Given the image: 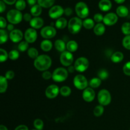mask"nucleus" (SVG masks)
Segmentation results:
<instances>
[{"instance_id":"f257e3e1","label":"nucleus","mask_w":130,"mask_h":130,"mask_svg":"<svg viewBox=\"0 0 130 130\" xmlns=\"http://www.w3.org/2000/svg\"><path fill=\"white\" fill-rule=\"evenodd\" d=\"M52 64V58L47 55H41L34 61V66L39 71H48Z\"/></svg>"},{"instance_id":"f03ea898","label":"nucleus","mask_w":130,"mask_h":130,"mask_svg":"<svg viewBox=\"0 0 130 130\" xmlns=\"http://www.w3.org/2000/svg\"><path fill=\"white\" fill-rule=\"evenodd\" d=\"M68 30L70 33L76 34L80 32L82 29L83 21L79 17H73L70 19L68 22Z\"/></svg>"},{"instance_id":"7ed1b4c3","label":"nucleus","mask_w":130,"mask_h":130,"mask_svg":"<svg viewBox=\"0 0 130 130\" xmlns=\"http://www.w3.org/2000/svg\"><path fill=\"white\" fill-rule=\"evenodd\" d=\"M69 72L63 67H58L52 73V79L55 82L61 83L66 81L68 77Z\"/></svg>"},{"instance_id":"20e7f679","label":"nucleus","mask_w":130,"mask_h":130,"mask_svg":"<svg viewBox=\"0 0 130 130\" xmlns=\"http://www.w3.org/2000/svg\"><path fill=\"white\" fill-rule=\"evenodd\" d=\"M6 19L10 24H19L23 19V15L20 11L15 9L10 10L6 14Z\"/></svg>"},{"instance_id":"39448f33","label":"nucleus","mask_w":130,"mask_h":130,"mask_svg":"<svg viewBox=\"0 0 130 130\" xmlns=\"http://www.w3.org/2000/svg\"><path fill=\"white\" fill-rule=\"evenodd\" d=\"M98 101L100 105L107 106L111 102V95L107 90L102 89L99 92L97 95Z\"/></svg>"},{"instance_id":"423d86ee","label":"nucleus","mask_w":130,"mask_h":130,"mask_svg":"<svg viewBox=\"0 0 130 130\" xmlns=\"http://www.w3.org/2000/svg\"><path fill=\"white\" fill-rule=\"evenodd\" d=\"M75 11L77 17L80 19H86L89 15V8L88 5L85 3L80 1L76 5Z\"/></svg>"},{"instance_id":"0eeeda50","label":"nucleus","mask_w":130,"mask_h":130,"mask_svg":"<svg viewBox=\"0 0 130 130\" xmlns=\"http://www.w3.org/2000/svg\"><path fill=\"white\" fill-rule=\"evenodd\" d=\"M73 83L75 87L79 90H84L88 88V82L85 76L81 74H78L74 78Z\"/></svg>"},{"instance_id":"6e6552de","label":"nucleus","mask_w":130,"mask_h":130,"mask_svg":"<svg viewBox=\"0 0 130 130\" xmlns=\"http://www.w3.org/2000/svg\"><path fill=\"white\" fill-rule=\"evenodd\" d=\"M89 61L86 57H79L77 58L74 62V66L76 71L79 72H83L88 69L89 67Z\"/></svg>"},{"instance_id":"1a4fd4ad","label":"nucleus","mask_w":130,"mask_h":130,"mask_svg":"<svg viewBox=\"0 0 130 130\" xmlns=\"http://www.w3.org/2000/svg\"><path fill=\"white\" fill-rule=\"evenodd\" d=\"M74 56L71 52L65 51L62 52L60 57V62L65 67H69L73 63Z\"/></svg>"},{"instance_id":"9d476101","label":"nucleus","mask_w":130,"mask_h":130,"mask_svg":"<svg viewBox=\"0 0 130 130\" xmlns=\"http://www.w3.org/2000/svg\"><path fill=\"white\" fill-rule=\"evenodd\" d=\"M41 36L45 39H50L54 38L57 34V30L54 27L48 25L43 27L41 30Z\"/></svg>"},{"instance_id":"9b49d317","label":"nucleus","mask_w":130,"mask_h":130,"mask_svg":"<svg viewBox=\"0 0 130 130\" xmlns=\"http://www.w3.org/2000/svg\"><path fill=\"white\" fill-rule=\"evenodd\" d=\"M64 14V9L60 5L53 6L48 11V15L51 19H58Z\"/></svg>"},{"instance_id":"f8f14e48","label":"nucleus","mask_w":130,"mask_h":130,"mask_svg":"<svg viewBox=\"0 0 130 130\" xmlns=\"http://www.w3.org/2000/svg\"><path fill=\"white\" fill-rule=\"evenodd\" d=\"M60 93V88L56 85H51L46 88L45 90V95L50 99L57 97Z\"/></svg>"},{"instance_id":"ddd939ff","label":"nucleus","mask_w":130,"mask_h":130,"mask_svg":"<svg viewBox=\"0 0 130 130\" xmlns=\"http://www.w3.org/2000/svg\"><path fill=\"white\" fill-rule=\"evenodd\" d=\"M25 40L29 43H33L38 38V33L36 29L30 27L27 29L24 33Z\"/></svg>"},{"instance_id":"4468645a","label":"nucleus","mask_w":130,"mask_h":130,"mask_svg":"<svg viewBox=\"0 0 130 130\" xmlns=\"http://www.w3.org/2000/svg\"><path fill=\"white\" fill-rule=\"evenodd\" d=\"M118 16L116 13H109L106 14L104 17L103 22L105 25L107 26H112L114 25L118 22Z\"/></svg>"},{"instance_id":"2eb2a0df","label":"nucleus","mask_w":130,"mask_h":130,"mask_svg":"<svg viewBox=\"0 0 130 130\" xmlns=\"http://www.w3.org/2000/svg\"><path fill=\"white\" fill-rule=\"evenodd\" d=\"M83 99L86 102H91L95 98V92L91 87L86 88L83 91Z\"/></svg>"},{"instance_id":"dca6fc26","label":"nucleus","mask_w":130,"mask_h":130,"mask_svg":"<svg viewBox=\"0 0 130 130\" xmlns=\"http://www.w3.org/2000/svg\"><path fill=\"white\" fill-rule=\"evenodd\" d=\"M24 34H23L22 32L19 29H14L11 32H10V34H9V37L10 39L13 43H20L21 41L22 40V38L24 37Z\"/></svg>"},{"instance_id":"f3484780","label":"nucleus","mask_w":130,"mask_h":130,"mask_svg":"<svg viewBox=\"0 0 130 130\" xmlns=\"http://www.w3.org/2000/svg\"><path fill=\"white\" fill-rule=\"evenodd\" d=\"M29 23L32 28L34 29H39L44 25V20L42 18L38 17L32 18L31 21Z\"/></svg>"},{"instance_id":"a211bd4d","label":"nucleus","mask_w":130,"mask_h":130,"mask_svg":"<svg viewBox=\"0 0 130 130\" xmlns=\"http://www.w3.org/2000/svg\"><path fill=\"white\" fill-rule=\"evenodd\" d=\"M99 7L102 11H108L112 8V3L110 0H100Z\"/></svg>"},{"instance_id":"6ab92c4d","label":"nucleus","mask_w":130,"mask_h":130,"mask_svg":"<svg viewBox=\"0 0 130 130\" xmlns=\"http://www.w3.org/2000/svg\"><path fill=\"white\" fill-rule=\"evenodd\" d=\"M93 32L95 35L98 36H102L105 32V24L102 23H99L93 28Z\"/></svg>"},{"instance_id":"aec40b11","label":"nucleus","mask_w":130,"mask_h":130,"mask_svg":"<svg viewBox=\"0 0 130 130\" xmlns=\"http://www.w3.org/2000/svg\"><path fill=\"white\" fill-rule=\"evenodd\" d=\"M41 49L43 51V52H50L51 50L53 48V44L52 42L49 39H44V40L42 41L40 44Z\"/></svg>"},{"instance_id":"412c9836","label":"nucleus","mask_w":130,"mask_h":130,"mask_svg":"<svg viewBox=\"0 0 130 130\" xmlns=\"http://www.w3.org/2000/svg\"><path fill=\"white\" fill-rule=\"evenodd\" d=\"M129 13V10L128 8L123 5L118 6L116 9V14L118 17H126L128 15Z\"/></svg>"},{"instance_id":"4be33fe9","label":"nucleus","mask_w":130,"mask_h":130,"mask_svg":"<svg viewBox=\"0 0 130 130\" xmlns=\"http://www.w3.org/2000/svg\"><path fill=\"white\" fill-rule=\"evenodd\" d=\"M124 59V55L121 52H116L110 56V60L114 63H119Z\"/></svg>"},{"instance_id":"5701e85b","label":"nucleus","mask_w":130,"mask_h":130,"mask_svg":"<svg viewBox=\"0 0 130 130\" xmlns=\"http://www.w3.org/2000/svg\"><path fill=\"white\" fill-rule=\"evenodd\" d=\"M55 48H56L57 50H58L60 52H63L66 51V43L62 39H57L55 41L54 43Z\"/></svg>"},{"instance_id":"b1692460","label":"nucleus","mask_w":130,"mask_h":130,"mask_svg":"<svg viewBox=\"0 0 130 130\" xmlns=\"http://www.w3.org/2000/svg\"><path fill=\"white\" fill-rule=\"evenodd\" d=\"M66 48H67V51L73 53L77 51V48H78V44L76 41L74 40H71L67 42L66 44Z\"/></svg>"},{"instance_id":"393cba45","label":"nucleus","mask_w":130,"mask_h":130,"mask_svg":"<svg viewBox=\"0 0 130 130\" xmlns=\"http://www.w3.org/2000/svg\"><path fill=\"white\" fill-rule=\"evenodd\" d=\"M42 13V7L38 5H35L32 6L30 8V14L34 17H38Z\"/></svg>"},{"instance_id":"a878e982","label":"nucleus","mask_w":130,"mask_h":130,"mask_svg":"<svg viewBox=\"0 0 130 130\" xmlns=\"http://www.w3.org/2000/svg\"><path fill=\"white\" fill-rule=\"evenodd\" d=\"M7 79L3 76H0V93H3L6 92L8 88Z\"/></svg>"},{"instance_id":"bb28decb","label":"nucleus","mask_w":130,"mask_h":130,"mask_svg":"<svg viewBox=\"0 0 130 130\" xmlns=\"http://www.w3.org/2000/svg\"><path fill=\"white\" fill-rule=\"evenodd\" d=\"M68 25L67 20L63 17H60L57 19L55 22V27L58 29H63Z\"/></svg>"},{"instance_id":"cd10ccee","label":"nucleus","mask_w":130,"mask_h":130,"mask_svg":"<svg viewBox=\"0 0 130 130\" xmlns=\"http://www.w3.org/2000/svg\"><path fill=\"white\" fill-rule=\"evenodd\" d=\"M55 0H38V5H40L42 8H52L54 5Z\"/></svg>"},{"instance_id":"c85d7f7f","label":"nucleus","mask_w":130,"mask_h":130,"mask_svg":"<svg viewBox=\"0 0 130 130\" xmlns=\"http://www.w3.org/2000/svg\"><path fill=\"white\" fill-rule=\"evenodd\" d=\"M83 25L85 29L90 30L95 26V21L91 19H86L84 20V21H83Z\"/></svg>"},{"instance_id":"c756f323","label":"nucleus","mask_w":130,"mask_h":130,"mask_svg":"<svg viewBox=\"0 0 130 130\" xmlns=\"http://www.w3.org/2000/svg\"><path fill=\"white\" fill-rule=\"evenodd\" d=\"M102 84V80L99 77H93V78L91 79L89 82V85L90 87L93 88H97L99 86L101 85Z\"/></svg>"},{"instance_id":"7c9ffc66","label":"nucleus","mask_w":130,"mask_h":130,"mask_svg":"<svg viewBox=\"0 0 130 130\" xmlns=\"http://www.w3.org/2000/svg\"><path fill=\"white\" fill-rule=\"evenodd\" d=\"M98 77L100 78V79L102 81V80H105L109 77V73L107 71V70L105 69H100L97 72Z\"/></svg>"},{"instance_id":"2f4dec72","label":"nucleus","mask_w":130,"mask_h":130,"mask_svg":"<svg viewBox=\"0 0 130 130\" xmlns=\"http://www.w3.org/2000/svg\"><path fill=\"white\" fill-rule=\"evenodd\" d=\"M27 55L30 58L35 60L39 57V52L36 48L32 47V48H29L27 50Z\"/></svg>"},{"instance_id":"473e14b6","label":"nucleus","mask_w":130,"mask_h":130,"mask_svg":"<svg viewBox=\"0 0 130 130\" xmlns=\"http://www.w3.org/2000/svg\"><path fill=\"white\" fill-rule=\"evenodd\" d=\"M8 39V34L5 29H0V44H3L6 43Z\"/></svg>"},{"instance_id":"72a5a7b5","label":"nucleus","mask_w":130,"mask_h":130,"mask_svg":"<svg viewBox=\"0 0 130 130\" xmlns=\"http://www.w3.org/2000/svg\"><path fill=\"white\" fill-rule=\"evenodd\" d=\"M71 92L72 91H71V88L67 86H63L61 87V88L60 89V93L63 97H67V96H70Z\"/></svg>"},{"instance_id":"f704fd0d","label":"nucleus","mask_w":130,"mask_h":130,"mask_svg":"<svg viewBox=\"0 0 130 130\" xmlns=\"http://www.w3.org/2000/svg\"><path fill=\"white\" fill-rule=\"evenodd\" d=\"M104 112V108L103 105H96L93 110V114L96 117H100Z\"/></svg>"},{"instance_id":"c9c22d12","label":"nucleus","mask_w":130,"mask_h":130,"mask_svg":"<svg viewBox=\"0 0 130 130\" xmlns=\"http://www.w3.org/2000/svg\"><path fill=\"white\" fill-rule=\"evenodd\" d=\"M18 50L21 52H24L29 50V43L26 41H22L19 43L18 45Z\"/></svg>"},{"instance_id":"e433bc0d","label":"nucleus","mask_w":130,"mask_h":130,"mask_svg":"<svg viewBox=\"0 0 130 130\" xmlns=\"http://www.w3.org/2000/svg\"><path fill=\"white\" fill-rule=\"evenodd\" d=\"M121 31L124 35H130V23L124 22L121 26Z\"/></svg>"},{"instance_id":"4c0bfd02","label":"nucleus","mask_w":130,"mask_h":130,"mask_svg":"<svg viewBox=\"0 0 130 130\" xmlns=\"http://www.w3.org/2000/svg\"><path fill=\"white\" fill-rule=\"evenodd\" d=\"M26 7V3L24 0H17L15 3V8L16 10L19 11H22Z\"/></svg>"},{"instance_id":"58836bf2","label":"nucleus","mask_w":130,"mask_h":130,"mask_svg":"<svg viewBox=\"0 0 130 130\" xmlns=\"http://www.w3.org/2000/svg\"><path fill=\"white\" fill-rule=\"evenodd\" d=\"M8 58V53L3 48H0V62L1 63L6 62Z\"/></svg>"},{"instance_id":"ea45409f","label":"nucleus","mask_w":130,"mask_h":130,"mask_svg":"<svg viewBox=\"0 0 130 130\" xmlns=\"http://www.w3.org/2000/svg\"><path fill=\"white\" fill-rule=\"evenodd\" d=\"M34 126L37 130H42L44 127V123L40 119H36L34 121Z\"/></svg>"},{"instance_id":"a19ab883","label":"nucleus","mask_w":130,"mask_h":130,"mask_svg":"<svg viewBox=\"0 0 130 130\" xmlns=\"http://www.w3.org/2000/svg\"><path fill=\"white\" fill-rule=\"evenodd\" d=\"M19 57V52L15 50L10 51L8 53V58L11 60H16Z\"/></svg>"},{"instance_id":"79ce46f5","label":"nucleus","mask_w":130,"mask_h":130,"mask_svg":"<svg viewBox=\"0 0 130 130\" xmlns=\"http://www.w3.org/2000/svg\"><path fill=\"white\" fill-rule=\"evenodd\" d=\"M123 46L126 50H130V35L126 36L123 39Z\"/></svg>"},{"instance_id":"37998d69","label":"nucleus","mask_w":130,"mask_h":130,"mask_svg":"<svg viewBox=\"0 0 130 130\" xmlns=\"http://www.w3.org/2000/svg\"><path fill=\"white\" fill-rule=\"evenodd\" d=\"M123 72L125 75L130 76V62H128L123 66Z\"/></svg>"},{"instance_id":"c03bdc74","label":"nucleus","mask_w":130,"mask_h":130,"mask_svg":"<svg viewBox=\"0 0 130 130\" xmlns=\"http://www.w3.org/2000/svg\"><path fill=\"white\" fill-rule=\"evenodd\" d=\"M104 17L101 13H96L94 15L93 20L95 22H97L99 24V23H101L104 20Z\"/></svg>"},{"instance_id":"a18cd8bd","label":"nucleus","mask_w":130,"mask_h":130,"mask_svg":"<svg viewBox=\"0 0 130 130\" xmlns=\"http://www.w3.org/2000/svg\"><path fill=\"white\" fill-rule=\"evenodd\" d=\"M42 77L44 79L46 80H48L52 78V73H51L50 71H44L42 74Z\"/></svg>"},{"instance_id":"49530a36","label":"nucleus","mask_w":130,"mask_h":130,"mask_svg":"<svg viewBox=\"0 0 130 130\" xmlns=\"http://www.w3.org/2000/svg\"><path fill=\"white\" fill-rule=\"evenodd\" d=\"M5 77L8 80L12 79L14 77H15V73L13 71H8L7 72L5 73Z\"/></svg>"},{"instance_id":"de8ad7c7","label":"nucleus","mask_w":130,"mask_h":130,"mask_svg":"<svg viewBox=\"0 0 130 130\" xmlns=\"http://www.w3.org/2000/svg\"><path fill=\"white\" fill-rule=\"evenodd\" d=\"M8 25L7 23H6V20L3 17H0V28L2 29H4V28L6 27Z\"/></svg>"},{"instance_id":"09e8293b","label":"nucleus","mask_w":130,"mask_h":130,"mask_svg":"<svg viewBox=\"0 0 130 130\" xmlns=\"http://www.w3.org/2000/svg\"><path fill=\"white\" fill-rule=\"evenodd\" d=\"M23 19H24L25 21L29 22H30L31 21L32 19V15L30 13H25L23 15Z\"/></svg>"},{"instance_id":"8fccbe9b","label":"nucleus","mask_w":130,"mask_h":130,"mask_svg":"<svg viewBox=\"0 0 130 130\" xmlns=\"http://www.w3.org/2000/svg\"><path fill=\"white\" fill-rule=\"evenodd\" d=\"M72 9L71 8L69 7L66 8V9H64V14L66 15V16H71L72 14Z\"/></svg>"},{"instance_id":"3c124183","label":"nucleus","mask_w":130,"mask_h":130,"mask_svg":"<svg viewBox=\"0 0 130 130\" xmlns=\"http://www.w3.org/2000/svg\"><path fill=\"white\" fill-rule=\"evenodd\" d=\"M6 10V5H5V3L1 0L0 1V12L2 13L4 12V11Z\"/></svg>"},{"instance_id":"603ef678","label":"nucleus","mask_w":130,"mask_h":130,"mask_svg":"<svg viewBox=\"0 0 130 130\" xmlns=\"http://www.w3.org/2000/svg\"><path fill=\"white\" fill-rule=\"evenodd\" d=\"M15 130H29V129H28V127L27 126L22 124V125L18 126Z\"/></svg>"},{"instance_id":"864d4df0","label":"nucleus","mask_w":130,"mask_h":130,"mask_svg":"<svg viewBox=\"0 0 130 130\" xmlns=\"http://www.w3.org/2000/svg\"><path fill=\"white\" fill-rule=\"evenodd\" d=\"M5 3L7 4V5H12L13 4L16 3L17 1V0H2Z\"/></svg>"},{"instance_id":"5fc2aeb1","label":"nucleus","mask_w":130,"mask_h":130,"mask_svg":"<svg viewBox=\"0 0 130 130\" xmlns=\"http://www.w3.org/2000/svg\"><path fill=\"white\" fill-rule=\"evenodd\" d=\"M67 71L69 73H73L75 71H76V69H75L74 66H70L68 67V69H67Z\"/></svg>"},{"instance_id":"6e6d98bb","label":"nucleus","mask_w":130,"mask_h":130,"mask_svg":"<svg viewBox=\"0 0 130 130\" xmlns=\"http://www.w3.org/2000/svg\"><path fill=\"white\" fill-rule=\"evenodd\" d=\"M27 2L30 6H34L36 5V2H38V0H27Z\"/></svg>"},{"instance_id":"4d7b16f0","label":"nucleus","mask_w":130,"mask_h":130,"mask_svg":"<svg viewBox=\"0 0 130 130\" xmlns=\"http://www.w3.org/2000/svg\"><path fill=\"white\" fill-rule=\"evenodd\" d=\"M6 28H7V30H9V31L11 32L12 30H14V25L13 24H8L7 27H6Z\"/></svg>"},{"instance_id":"13d9d810","label":"nucleus","mask_w":130,"mask_h":130,"mask_svg":"<svg viewBox=\"0 0 130 130\" xmlns=\"http://www.w3.org/2000/svg\"><path fill=\"white\" fill-rule=\"evenodd\" d=\"M115 2L118 4H122L126 1V0H114Z\"/></svg>"},{"instance_id":"bf43d9fd","label":"nucleus","mask_w":130,"mask_h":130,"mask_svg":"<svg viewBox=\"0 0 130 130\" xmlns=\"http://www.w3.org/2000/svg\"><path fill=\"white\" fill-rule=\"evenodd\" d=\"M0 130H8V129L5 126L1 125L0 126Z\"/></svg>"},{"instance_id":"052dcab7","label":"nucleus","mask_w":130,"mask_h":130,"mask_svg":"<svg viewBox=\"0 0 130 130\" xmlns=\"http://www.w3.org/2000/svg\"><path fill=\"white\" fill-rule=\"evenodd\" d=\"M32 130H37V129H32Z\"/></svg>"}]
</instances>
